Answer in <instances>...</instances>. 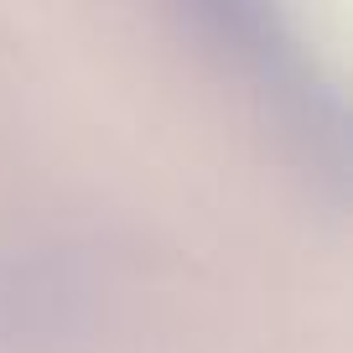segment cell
I'll use <instances>...</instances> for the list:
<instances>
[{"label": "cell", "instance_id": "6da1fadb", "mask_svg": "<svg viewBox=\"0 0 353 353\" xmlns=\"http://www.w3.org/2000/svg\"><path fill=\"white\" fill-rule=\"evenodd\" d=\"M208 21L219 26V47L239 57V68L254 78L265 104L296 135H307L317 156L343 161V110L312 73V57L281 32L276 16L260 6H229V11H208Z\"/></svg>", "mask_w": 353, "mask_h": 353}]
</instances>
